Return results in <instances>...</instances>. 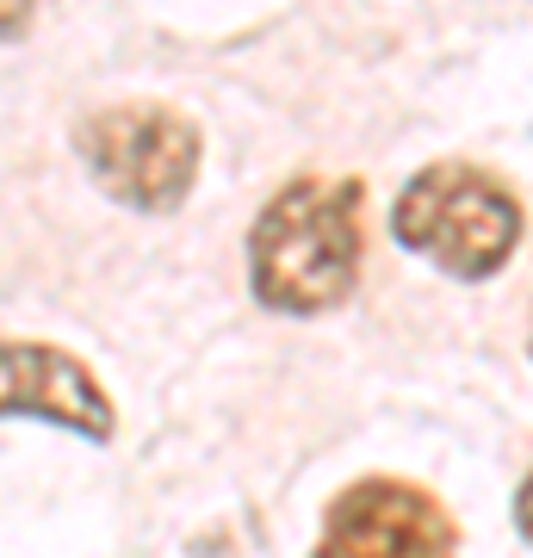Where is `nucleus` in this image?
I'll list each match as a JSON object with an SVG mask.
<instances>
[{"mask_svg":"<svg viewBox=\"0 0 533 558\" xmlns=\"http://www.w3.org/2000/svg\"><path fill=\"white\" fill-rule=\"evenodd\" d=\"M81 161L112 199L137 211H168L186 199L198 174V131L168 106H112L87 119Z\"/></svg>","mask_w":533,"mask_h":558,"instance_id":"7ed1b4c3","label":"nucleus"},{"mask_svg":"<svg viewBox=\"0 0 533 558\" xmlns=\"http://www.w3.org/2000/svg\"><path fill=\"white\" fill-rule=\"evenodd\" d=\"M316 558H453V521L415 484L366 478L329 502Z\"/></svg>","mask_w":533,"mask_h":558,"instance_id":"20e7f679","label":"nucleus"},{"mask_svg":"<svg viewBox=\"0 0 533 558\" xmlns=\"http://www.w3.org/2000/svg\"><path fill=\"white\" fill-rule=\"evenodd\" d=\"M0 379H7V410L13 416H44L87 440H112V403H106V391L94 385V373L81 360L57 354L44 341H7Z\"/></svg>","mask_w":533,"mask_h":558,"instance_id":"39448f33","label":"nucleus"},{"mask_svg":"<svg viewBox=\"0 0 533 558\" xmlns=\"http://www.w3.org/2000/svg\"><path fill=\"white\" fill-rule=\"evenodd\" d=\"M249 274L261 304L316 317L360 279V186L354 180H292L267 199L249 236Z\"/></svg>","mask_w":533,"mask_h":558,"instance_id":"f257e3e1","label":"nucleus"},{"mask_svg":"<svg viewBox=\"0 0 533 558\" xmlns=\"http://www.w3.org/2000/svg\"><path fill=\"white\" fill-rule=\"evenodd\" d=\"M391 230L403 248L428 255L453 279H490L521 242V205L472 161H435L397 193Z\"/></svg>","mask_w":533,"mask_h":558,"instance_id":"f03ea898","label":"nucleus"},{"mask_svg":"<svg viewBox=\"0 0 533 558\" xmlns=\"http://www.w3.org/2000/svg\"><path fill=\"white\" fill-rule=\"evenodd\" d=\"M514 521H521V534L533 539V478L521 484V497H514Z\"/></svg>","mask_w":533,"mask_h":558,"instance_id":"423d86ee","label":"nucleus"},{"mask_svg":"<svg viewBox=\"0 0 533 558\" xmlns=\"http://www.w3.org/2000/svg\"><path fill=\"white\" fill-rule=\"evenodd\" d=\"M20 20H25V13H20V0H7V38H20Z\"/></svg>","mask_w":533,"mask_h":558,"instance_id":"0eeeda50","label":"nucleus"}]
</instances>
